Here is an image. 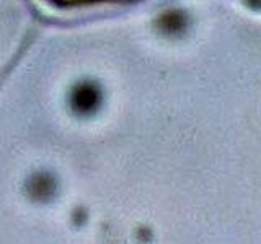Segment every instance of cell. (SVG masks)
Masks as SVG:
<instances>
[{"label": "cell", "mask_w": 261, "mask_h": 244, "mask_svg": "<svg viewBox=\"0 0 261 244\" xmlns=\"http://www.w3.org/2000/svg\"><path fill=\"white\" fill-rule=\"evenodd\" d=\"M49 4L61 8H80V7H93V5H105V4H119L129 2V0H47Z\"/></svg>", "instance_id": "6da1fadb"}]
</instances>
